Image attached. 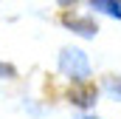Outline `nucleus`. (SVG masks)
I'll use <instances>...</instances> for the list:
<instances>
[{"instance_id": "obj_3", "label": "nucleus", "mask_w": 121, "mask_h": 119, "mask_svg": "<svg viewBox=\"0 0 121 119\" xmlns=\"http://www.w3.org/2000/svg\"><path fill=\"white\" fill-rule=\"evenodd\" d=\"M93 9L104 11V14H113V17H121V0L113 3V0H93Z\"/></svg>"}, {"instance_id": "obj_6", "label": "nucleus", "mask_w": 121, "mask_h": 119, "mask_svg": "<svg viewBox=\"0 0 121 119\" xmlns=\"http://www.w3.org/2000/svg\"><path fill=\"white\" fill-rule=\"evenodd\" d=\"M14 74H17V71H14L9 62H0V77H14Z\"/></svg>"}, {"instance_id": "obj_2", "label": "nucleus", "mask_w": 121, "mask_h": 119, "mask_svg": "<svg viewBox=\"0 0 121 119\" xmlns=\"http://www.w3.org/2000/svg\"><path fill=\"white\" fill-rule=\"evenodd\" d=\"M65 23H68L73 31H79L82 37H93V34L99 31V29H96V23L87 20V17H65Z\"/></svg>"}, {"instance_id": "obj_4", "label": "nucleus", "mask_w": 121, "mask_h": 119, "mask_svg": "<svg viewBox=\"0 0 121 119\" xmlns=\"http://www.w3.org/2000/svg\"><path fill=\"white\" fill-rule=\"evenodd\" d=\"M73 102H79V105H93V102H96V88L85 85L82 91H73Z\"/></svg>"}, {"instance_id": "obj_7", "label": "nucleus", "mask_w": 121, "mask_h": 119, "mask_svg": "<svg viewBox=\"0 0 121 119\" xmlns=\"http://www.w3.org/2000/svg\"><path fill=\"white\" fill-rule=\"evenodd\" d=\"M82 119H90V116H82Z\"/></svg>"}, {"instance_id": "obj_1", "label": "nucleus", "mask_w": 121, "mask_h": 119, "mask_svg": "<svg viewBox=\"0 0 121 119\" xmlns=\"http://www.w3.org/2000/svg\"><path fill=\"white\" fill-rule=\"evenodd\" d=\"M59 68L70 77V79H76V82H85V79L90 77L87 57H85V51H79V48H65L59 54Z\"/></svg>"}, {"instance_id": "obj_5", "label": "nucleus", "mask_w": 121, "mask_h": 119, "mask_svg": "<svg viewBox=\"0 0 121 119\" xmlns=\"http://www.w3.org/2000/svg\"><path fill=\"white\" fill-rule=\"evenodd\" d=\"M104 88L121 96V77H107V79H104Z\"/></svg>"}]
</instances>
